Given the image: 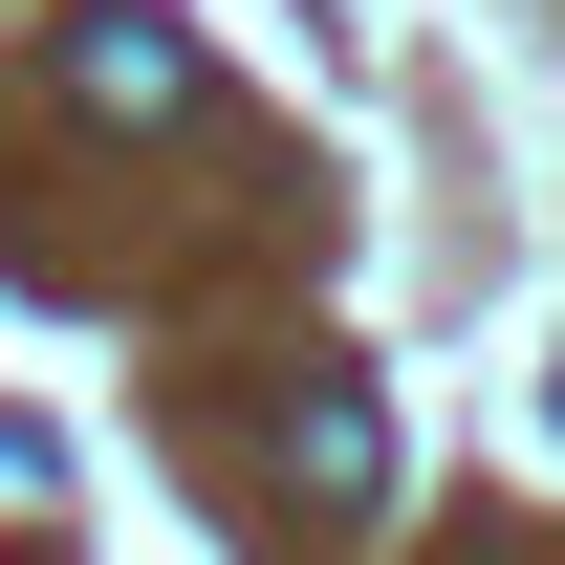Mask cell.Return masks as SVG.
<instances>
[{
    "mask_svg": "<svg viewBox=\"0 0 565 565\" xmlns=\"http://www.w3.org/2000/svg\"><path fill=\"white\" fill-rule=\"evenodd\" d=\"M282 479L327 500V522L392 500V414H370V370H305V392H282Z\"/></svg>",
    "mask_w": 565,
    "mask_h": 565,
    "instance_id": "obj_2",
    "label": "cell"
},
{
    "mask_svg": "<svg viewBox=\"0 0 565 565\" xmlns=\"http://www.w3.org/2000/svg\"><path fill=\"white\" fill-rule=\"evenodd\" d=\"M66 87H87V109H109V131H174V109H196V44H174V22H152V0H87V22H66Z\"/></svg>",
    "mask_w": 565,
    "mask_h": 565,
    "instance_id": "obj_1",
    "label": "cell"
}]
</instances>
